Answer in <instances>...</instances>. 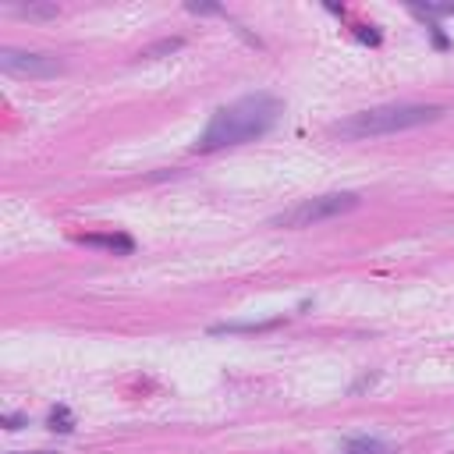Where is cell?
I'll return each instance as SVG.
<instances>
[{"mask_svg":"<svg viewBox=\"0 0 454 454\" xmlns=\"http://www.w3.org/2000/svg\"><path fill=\"white\" fill-rule=\"evenodd\" d=\"M277 117H281V99L277 96H270V92L242 96V99H234V103H227L213 114V121L199 135L195 149L199 153H217V149H227V146L252 142V139L266 135L277 124Z\"/></svg>","mask_w":454,"mask_h":454,"instance_id":"6da1fadb","label":"cell"},{"mask_svg":"<svg viewBox=\"0 0 454 454\" xmlns=\"http://www.w3.org/2000/svg\"><path fill=\"white\" fill-rule=\"evenodd\" d=\"M444 114L448 110L441 103H391V107H373V110L352 114L348 121L334 124V131L341 139H377V135H394V131H409L419 124H433Z\"/></svg>","mask_w":454,"mask_h":454,"instance_id":"7a4b0ae2","label":"cell"},{"mask_svg":"<svg viewBox=\"0 0 454 454\" xmlns=\"http://www.w3.org/2000/svg\"><path fill=\"white\" fill-rule=\"evenodd\" d=\"M359 195L355 192H327V195H313V199H302L298 206L277 213L270 224L274 227H313V224H323V220H334V217H345L352 210H359Z\"/></svg>","mask_w":454,"mask_h":454,"instance_id":"3957f363","label":"cell"},{"mask_svg":"<svg viewBox=\"0 0 454 454\" xmlns=\"http://www.w3.org/2000/svg\"><path fill=\"white\" fill-rule=\"evenodd\" d=\"M0 67L4 75L14 78H53L64 64L50 53H28V50H4L0 53Z\"/></svg>","mask_w":454,"mask_h":454,"instance_id":"277c9868","label":"cell"},{"mask_svg":"<svg viewBox=\"0 0 454 454\" xmlns=\"http://www.w3.org/2000/svg\"><path fill=\"white\" fill-rule=\"evenodd\" d=\"M82 245H99V249H110V252H121V256H128L135 249V242L128 234H82Z\"/></svg>","mask_w":454,"mask_h":454,"instance_id":"5b68a950","label":"cell"},{"mask_svg":"<svg viewBox=\"0 0 454 454\" xmlns=\"http://www.w3.org/2000/svg\"><path fill=\"white\" fill-rule=\"evenodd\" d=\"M281 327V320H263V323H217L210 327V334H263V330H274Z\"/></svg>","mask_w":454,"mask_h":454,"instance_id":"8992f818","label":"cell"},{"mask_svg":"<svg viewBox=\"0 0 454 454\" xmlns=\"http://www.w3.org/2000/svg\"><path fill=\"white\" fill-rule=\"evenodd\" d=\"M181 46H185V39H181V36H171V39H160V43H153V46H142L139 57H142V60H153V57H167V53H174V50H181Z\"/></svg>","mask_w":454,"mask_h":454,"instance_id":"52a82bcc","label":"cell"},{"mask_svg":"<svg viewBox=\"0 0 454 454\" xmlns=\"http://www.w3.org/2000/svg\"><path fill=\"white\" fill-rule=\"evenodd\" d=\"M11 11L21 14V18H57L60 14L57 4H25V7H11Z\"/></svg>","mask_w":454,"mask_h":454,"instance_id":"ba28073f","label":"cell"},{"mask_svg":"<svg viewBox=\"0 0 454 454\" xmlns=\"http://www.w3.org/2000/svg\"><path fill=\"white\" fill-rule=\"evenodd\" d=\"M46 423H50V430H53V433H71V430H75V419H71V412H67L64 405H57V409L50 412V419H46Z\"/></svg>","mask_w":454,"mask_h":454,"instance_id":"9c48e42d","label":"cell"},{"mask_svg":"<svg viewBox=\"0 0 454 454\" xmlns=\"http://www.w3.org/2000/svg\"><path fill=\"white\" fill-rule=\"evenodd\" d=\"M355 36H359L362 43H373V46L380 43V32H373V28H366V25H359V28H355Z\"/></svg>","mask_w":454,"mask_h":454,"instance_id":"30bf717a","label":"cell"},{"mask_svg":"<svg viewBox=\"0 0 454 454\" xmlns=\"http://www.w3.org/2000/svg\"><path fill=\"white\" fill-rule=\"evenodd\" d=\"M188 11H192V14H224V11L213 7V4H188Z\"/></svg>","mask_w":454,"mask_h":454,"instance_id":"8fae6325","label":"cell"},{"mask_svg":"<svg viewBox=\"0 0 454 454\" xmlns=\"http://www.w3.org/2000/svg\"><path fill=\"white\" fill-rule=\"evenodd\" d=\"M0 423H4V430H21L28 419H25V416H4Z\"/></svg>","mask_w":454,"mask_h":454,"instance_id":"7c38bea8","label":"cell"},{"mask_svg":"<svg viewBox=\"0 0 454 454\" xmlns=\"http://www.w3.org/2000/svg\"><path fill=\"white\" fill-rule=\"evenodd\" d=\"M36 454H50V451H36Z\"/></svg>","mask_w":454,"mask_h":454,"instance_id":"4fadbf2b","label":"cell"}]
</instances>
